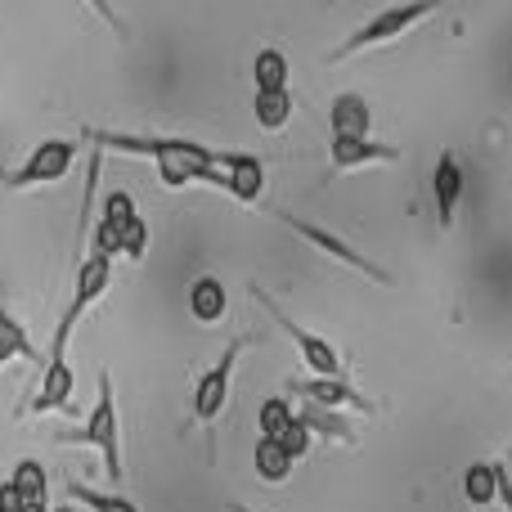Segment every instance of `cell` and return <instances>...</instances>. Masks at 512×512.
Masks as SVG:
<instances>
[{
    "label": "cell",
    "instance_id": "6",
    "mask_svg": "<svg viewBox=\"0 0 512 512\" xmlns=\"http://www.w3.org/2000/svg\"><path fill=\"white\" fill-rule=\"evenodd\" d=\"M279 221L288 225L297 239H306L310 248H319L324 256H333L337 265H346V270H355V274H364V279H373V283H391V274L382 270L378 261H369L364 252H355L346 239H337L333 230H324V225H310V221H301V216H292V212H279Z\"/></svg>",
    "mask_w": 512,
    "mask_h": 512
},
{
    "label": "cell",
    "instance_id": "27",
    "mask_svg": "<svg viewBox=\"0 0 512 512\" xmlns=\"http://www.w3.org/2000/svg\"><path fill=\"white\" fill-rule=\"evenodd\" d=\"M144 248H149V225H144L140 216H135V221L122 230V256H131V261H140Z\"/></svg>",
    "mask_w": 512,
    "mask_h": 512
},
{
    "label": "cell",
    "instance_id": "29",
    "mask_svg": "<svg viewBox=\"0 0 512 512\" xmlns=\"http://www.w3.org/2000/svg\"><path fill=\"white\" fill-rule=\"evenodd\" d=\"M225 508H230V512H248V508H243V504H225Z\"/></svg>",
    "mask_w": 512,
    "mask_h": 512
},
{
    "label": "cell",
    "instance_id": "22",
    "mask_svg": "<svg viewBox=\"0 0 512 512\" xmlns=\"http://www.w3.org/2000/svg\"><path fill=\"white\" fill-rule=\"evenodd\" d=\"M68 495L77 504H86L90 512H140L126 495H113V490H95V486H81V481H68Z\"/></svg>",
    "mask_w": 512,
    "mask_h": 512
},
{
    "label": "cell",
    "instance_id": "12",
    "mask_svg": "<svg viewBox=\"0 0 512 512\" xmlns=\"http://www.w3.org/2000/svg\"><path fill=\"white\" fill-rule=\"evenodd\" d=\"M382 162H400V144H387V140H333V171L382 167Z\"/></svg>",
    "mask_w": 512,
    "mask_h": 512
},
{
    "label": "cell",
    "instance_id": "13",
    "mask_svg": "<svg viewBox=\"0 0 512 512\" xmlns=\"http://www.w3.org/2000/svg\"><path fill=\"white\" fill-rule=\"evenodd\" d=\"M225 194H234L239 203H261V194H265V167H261V158H252V153H230Z\"/></svg>",
    "mask_w": 512,
    "mask_h": 512
},
{
    "label": "cell",
    "instance_id": "17",
    "mask_svg": "<svg viewBox=\"0 0 512 512\" xmlns=\"http://www.w3.org/2000/svg\"><path fill=\"white\" fill-rule=\"evenodd\" d=\"M9 360H36V346H32V337H27V328L18 324L5 310V301H0V369H5Z\"/></svg>",
    "mask_w": 512,
    "mask_h": 512
},
{
    "label": "cell",
    "instance_id": "25",
    "mask_svg": "<svg viewBox=\"0 0 512 512\" xmlns=\"http://www.w3.org/2000/svg\"><path fill=\"white\" fill-rule=\"evenodd\" d=\"M9 486L18 490V499H45V490H50V477H45V468L36 459H23L14 468V477H9Z\"/></svg>",
    "mask_w": 512,
    "mask_h": 512
},
{
    "label": "cell",
    "instance_id": "2",
    "mask_svg": "<svg viewBox=\"0 0 512 512\" xmlns=\"http://www.w3.org/2000/svg\"><path fill=\"white\" fill-rule=\"evenodd\" d=\"M59 441L95 445V450L104 454L108 486H113V495H122V481H126V468H122V423H117V400H113V382H108V373H99V400H95V409H90V418L77 427V432H63Z\"/></svg>",
    "mask_w": 512,
    "mask_h": 512
},
{
    "label": "cell",
    "instance_id": "3",
    "mask_svg": "<svg viewBox=\"0 0 512 512\" xmlns=\"http://www.w3.org/2000/svg\"><path fill=\"white\" fill-rule=\"evenodd\" d=\"M108 283H113V261L108 256H95L90 252L86 261H81L77 270V283H72V301L63 306L59 324H54V342H50V360H68V342H72V328L81 324V315H86L90 306H95L99 297L108 292Z\"/></svg>",
    "mask_w": 512,
    "mask_h": 512
},
{
    "label": "cell",
    "instance_id": "5",
    "mask_svg": "<svg viewBox=\"0 0 512 512\" xmlns=\"http://www.w3.org/2000/svg\"><path fill=\"white\" fill-rule=\"evenodd\" d=\"M252 297H256V306H261L265 315H270L274 324H279L283 333L292 337V346H297V351H301V360L310 364V373H315V378H342V373H346V364H342V355H337V346H333V342H324V337L306 333V328H301L297 319H288L279 306H274V297H270V292H265V288H252Z\"/></svg>",
    "mask_w": 512,
    "mask_h": 512
},
{
    "label": "cell",
    "instance_id": "19",
    "mask_svg": "<svg viewBox=\"0 0 512 512\" xmlns=\"http://www.w3.org/2000/svg\"><path fill=\"white\" fill-rule=\"evenodd\" d=\"M252 468H256V477H261V481L279 486V481H288L292 459L283 454V445H279V441H256V450H252Z\"/></svg>",
    "mask_w": 512,
    "mask_h": 512
},
{
    "label": "cell",
    "instance_id": "20",
    "mask_svg": "<svg viewBox=\"0 0 512 512\" xmlns=\"http://www.w3.org/2000/svg\"><path fill=\"white\" fill-rule=\"evenodd\" d=\"M252 108H256V126L261 131H283L292 117V95L288 90H265V95L252 99Z\"/></svg>",
    "mask_w": 512,
    "mask_h": 512
},
{
    "label": "cell",
    "instance_id": "23",
    "mask_svg": "<svg viewBox=\"0 0 512 512\" xmlns=\"http://www.w3.org/2000/svg\"><path fill=\"white\" fill-rule=\"evenodd\" d=\"M256 423H261V441H279V436L297 423V409H292L283 396H270L261 405V414H256Z\"/></svg>",
    "mask_w": 512,
    "mask_h": 512
},
{
    "label": "cell",
    "instance_id": "1",
    "mask_svg": "<svg viewBox=\"0 0 512 512\" xmlns=\"http://www.w3.org/2000/svg\"><path fill=\"white\" fill-rule=\"evenodd\" d=\"M95 153H126V158H149L158 167L162 185H216L225 189V171H230V153H212L198 140H176V135H122V131H86Z\"/></svg>",
    "mask_w": 512,
    "mask_h": 512
},
{
    "label": "cell",
    "instance_id": "10",
    "mask_svg": "<svg viewBox=\"0 0 512 512\" xmlns=\"http://www.w3.org/2000/svg\"><path fill=\"white\" fill-rule=\"evenodd\" d=\"M292 391L297 396H306V405H315V409H360V414H373V400H364L360 391L351 387L346 378H306V382H292Z\"/></svg>",
    "mask_w": 512,
    "mask_h": 512
},
{
    "label": "cell",
    "instance_id": "9",
    "mask_svg": "<svg viewBox=\"0 0 512 512\" xmlns=\"http://www.w3.org/2000/svg\"><path fill=\"white\" fill-rule=\"evenodd\" d=\"M135 221V198L126 194V189H113V194H104V216H99L95 234H90V252L95 256H122V230Z\"/></svg>",
    "mask_w": 512,
    "mask_h": 512
},
{
    "label": "cell",
    "instance_id": "24",
    "mask_svg": "<svg viewBox=\"0 0 512 512\" xmlns=\"http://www.w3.org/2000/svg\"><path fill=\"white\" fill-rule=\"evenodd\" d=\"M301 423L310 427V436H328V441H342V445H355V432H351V423H342L337 414H328V409H315V405H306L301 409Z\"/></svg>",
    "mask_w": 512,
    "mask_h": 512
},
{
    "label": "cell",
    "instance_id": "28",
    "mask_svg": "<svg viewBox=\"0 0 512 512\" xmlns=\"http://www.w3.org/2000/svg\"><path fill=\"white\" fill-rule=\"evenodd\" d=\"M499 468V504L512 512V463H495Z\"/></svg>",
    "mask_w": 512,
    "mask_h": 512
},
{
    "label": "cell",
    "instance_id": "16",
    "mask_svg": "<svg viewBox=\"0 0 512 512\" xmlns=\"http://www.w3.org/2000/svg\"><path fill=\"white\" fill-rule=\"evenodd\" d=\"M328 122H333V140H369V104L360 95H337Z\"/></svg>",
    "mask_w": 512,
    "mask_h": 512
},
{
    "label": "cell",
    "instance_id": "4",
    "mask_svg": "<svg viewBox=\"0 0 512 512\" xmlns=\"http://www.w3.org/2000/svg\"><path fill=\"white\" fill-rule=\"evenodd\" d=\"M432 14H436V5H423V0H418V5H387V9H378L369 23H360L333 54H328V63H342V59H351V54L373 50V45L396 41V36H405L409 27L423 23V18H432Z\"/></svg>",
    "mask_w": 512,
    "mask_h": 512
},
{
    "label": "cell",
    "instance_id": "21",
    "mask_svg": "<svg viewBox=\"0 0 512 512\" xmlns=\"http://www.w3.org/2000/svg\"><path fill=\"white\" fill-rule=\"evenodd\" d=\"M252 77H256V95H265V90H288V59H283V50H261L256 54Z\"/></svg>",
    "mask_w": 512,
    "mask_h": 512
},
{
    "label": "cell",
    "instance_id": "15",
    "mask_svg": "<svg viewBox=\"0 0 512 512\" xmlns=\"http://www.w3.org/2000/svg\"><path fill=\"white\" fill-rule=\"evenodd\" d=\"M72 396V364L68 360H50L45 364V378H41V391L32 396V414H50V409H63Z\"/></svg>",
    "mask_w": 512,
    "mask_h": 512
},
{
    "label": "cell",
    "instance_id": "18",
    "mask_svg": "<svg viewBox=\"0 0 512 512\" xmlns=\"http://www.w3.org/2000/svg\"><path fill=\"white\" fill-rule=\"evenodd\" d=\"M463 495H468V504H477V512H486L495 504L499 499V468L495 463H472V468L463 472Z\"/></svg>",
    "mask_w": 512,
    "mask_h": 512
},
{
    "label": "cell",
    "instance_id": "11",
    "mask_svg": "<svg viewBox=\"0 0 512 512\" xmlns=\"http://www.w3.org/2000/svg\"><path fill=\"white\" fill-rule=\"evenodd\" d=\"M432 198H436V221L441 230H450L459 216V198H463V162L459 153H441L432 171Z\"/></svg>",
    "mask_w": 512,
    "mask_h": 512
},
{
    "label": "cell",
    "instance_id": "14",
    "mask_svg": "<svg viewBox=\"0 0 512 512\" xmlns=\"http://www.w3.org/2000/svg\"><path fill=\"white\" fill-rule=\"evenodd\" d=\"M189 310H194L198 324H216V319H225V310H230V292H225V283L216 279V274L194 279L189 283Z\"/></svg>",
    "mask_w": 512,
    "mask_h": 512
},
{
    "label": "cell",
    "instance_id": "7",
    "mask_svg": "<svg viewBox=\"0 0 512 512\" xmlns=\"http://www.w3.org/2000/svg\"><path fill=\"white\" fill-rule=\"evenodd\" d=\"M243 351H248V337H234V342L221 351V360H216L212 369L198 378V387H194V418H198V423H216V418H221V409L230 405L234 364H239Z\"/></svg>",
    "mask_w": 512,
    "mask_h": 512
},
{
    "label": "cell",
    "instance_id": "8",
    "mask_svg": "<svg viewBox=\"0 0 512 512\" xmlns=\"http://www.w3.org/2000/svg\"><path fill=\"white\" fill-rule=\"evenodd\" d=\"M81 144L77 140H41L32 153H27L23 167L9 171V189H32V185H45V180H63L77 158Z\"/></svg>",
    "mask_w": 512,
    "mask_h": 512
},
{
    "label": "cell",
    "instance_id": "26",
    "mask_svg": "<svg viewBox=\"0 0 512 512\" xmlns=\"http://www.w3.org/2000/svg\"><path fill=\"white\" fill-rule=\"evenodd\" d=\"M310 441H315V436H310V427H306V423H301V418H297V423H292V427H288V432H283V436H279L283 454H288V459H292V463H297V459H306Z\"/></svg>",
    "mask_w": 512,
    "mask_h": 512
},
{
    "label": "cell",
    "instance_id": "30",
    "mask_svg": "<svg viewBox=\"0 0 512 512\" xmlns=\"http://www.w3.org/2000/svg\"><path fill=\"white\" fill-rule=\"evenodd\" d=\"M54 512H77V508H54Z\"/></svg>",
    "mask_w": 512,
    "mask_h": 512
}]
</instances>
